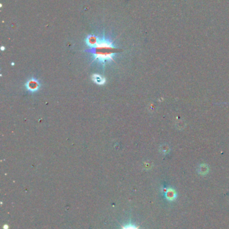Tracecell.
<instances>
[{
	"label": "cell",
	"instance_id": "7a4b0ae2",
	"mask_svg": "<svg viewBox=\"0 0 229 229\" xmlns=\"http://www.w3.org/2000/svg\"><path fill=\"white\" fill-rule=\"evenodd\" d=\"M26 89L30 92H35L38 91L40 87V84L36 78H31L25 84Z\"/></svg>",
	"mask_w": 229,
	"mask_h": 229
},
{
	"label": "cell",
	"instance_id": "5b68a950",
	"mask_svg": "<svg viewBox=\"0 0 229 229\" xmlns=\"http://www.w3.org/2000/svg\"><path fill=\"white\" fill-rule=\"evenodd\" d=\"M121 229H139V226H135V225L129 224L124 225V226H122Z\"/></svg>",
	"mask_w": 229,
	"mask_h": 229
},
{
	"label": "cell",
	"instance_id": "277c9868",
	"mask_svg": "<svg viewBox=\"0 0 229 229\" xmlns=\"http://www.w3.org/2000/svg\"><path fill=\"white\" fill-rule=\"evenodd\" d=\"M92 80L95 83L98 84H104L106 82V79L99 74H94L92 76Z\"/></svg>",
	"mask_w": 229,
	"mask_h": 229
},
{
	"label": "cell",
	"instance_id": "3957f363",
	"mask_svg": "<svg viewBox=\"0 0 229 229\" xmlns=\"http://www.w3.org/2000/svg\"><path fill=\"white\" fill-rule=\"evenodd\" d=\"M165 194L166 198L169 201H172L173 200H175V198H176V193H175V191L172 189H167V191L165 192Z\"/></svg>",
	"mask_w": 229,
	"mask_h": 229
},
{
	"label": "cell",
	"instance_id": "8992f818",
	"mask_svg": "<svg viewBox=\"0 0 229 229\" xmlns=\"http://www.w3.org/2000/svg\"><path fill=\"white\" fill-rule=\"evenodd\" d=\"M3 229H8V228H9V226L7 224H4L3 225Z\"/></svg>",
	"mask_w": 229,
	"mask_h": 229
},
{
	"label": "cell",
	"instance_id": "6da1fadb",
	"mask_svg": "<svg viewBox=\"0 0 229 229\" xmlns=\"http://www.w3.org/2000/svg\"><path fill=\"white\" fill-rule=\"evenodd\" d=\"M86 44L89 47L86 52L92 55L94 60L102 66H105L114 61V58L118 52V49L114 46L113 42L106 37H98L89 35L86 37Z\"/></svg>",
	"mask_w": 229,
	"mask_h": 229
}]
</instances>
